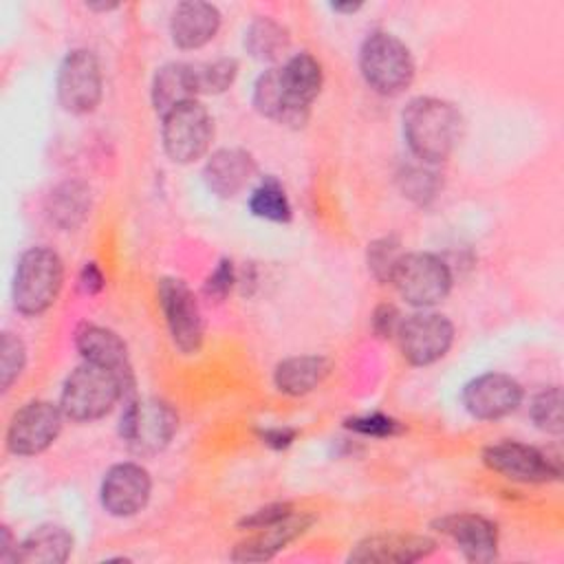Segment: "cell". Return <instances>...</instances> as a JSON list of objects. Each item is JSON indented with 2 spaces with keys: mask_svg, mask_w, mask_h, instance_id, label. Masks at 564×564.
I'll use <instances>...</instances> for the list:
<instances>
[{
  "mask_svg": "<svg viewBox=\"0 0 564 564\" xmlns=\"http://www.w3.org/2000/svg\"><path fill=\"white\" fill-rule=\"evenodd\" d=\"M463 128L460 110L441 97H414L401 112L405 145L416 161L427 165H438L452 156L463 139Z\"/></svg>",
  "mask_w": 564,
  "mask_h": 564,
  "instance_id": "cell-1",
  "label": "cell"
},
{
  "mask_svg": "<svg viewBox=\"0 0 564 564\" xmlns=\"http://www.w3.org/2000/svg\"><path fill=\"white\" fill-rule=\"evenodd\" d=\"M132 390L134 386H130L117 372L90 361H82L64 379L59 408L73 423H93L110 414L115 405Z\"/></svg>",
  "mask_w": 564,
  "mask_h": 564,
  "instance_id": "cell-2",
  "label": "cell"
},
{
  "mask_svg": "<svg viewBox=\"0 0 564 564\" xmlns=\"http://www.w3.org/2000/svg\"><path fill=\"white\" fill-rule=\"evenodd\" d=\"M64 286V260L46 245L24 249L15 262L11 282L13 308L24 317L46 313Z\"/></svg>",
  "mask_w": 564,
  "mask_h": 564,
  "instance_id": "cell-3",
  "label": "cell"
},
{
  "mask_svg": "<svg viewBox=\"0 0 564 564\" xmlns=\"http://www.w3.org/2000/svg\"><path fill=\"white\" fill-rule=\"evenodd\" d=\"M117 430L134 456L150 458L172 443L178 430V414L163 399L130 394L123 399Z\"/></svg>",
  "mask_w": 564,
  "mask_h": 564,
  "instance_id": "cell-4",
  "label": "cell"
},
{
  "mask_svg": "<svg viewBox=\"0 0 564 564\" xmlns=\"http://www.w3.org/2000/svg\"><path fill=\"white\" fill-rule=\"evenodd\" d=\"M359 73L383 97L401 95L414 82V57L403 40L390 31H370L359 46Z\"/></svg>",
  "mask_w": 564,
  "mask_h": 564,
  "instance_id": "cell-5",
  "label": "cell"
},
{
  "mask_svg": "<svg viewBox=\"0 0 564 564\" xmlns=\"http://www.w3.org/2000/svg\"><path fill=\"white\" fill-rule=\"evenodd\" d=\"M212 141L214 119L198 99L183 101L161 117V145L172 163H196L209 152Z\"/></svg>",
  "mask_w": 564,
  "mask_h": 564,
  "instance_id": "cell-6",
  "label": "cell"
},
{
  "mask_svg": "<svg viewBox=\"0 0 564 564\" xmlns=\"http://www.w3.org/2000/svg\"><path fill=\"white\" fill-rule=\"evenodd\" d=\"M390 284L410 306L432 308L449 295L454 278L447 262L436 253L410 251L397 262Z\"/></svg>",
  "mask_w": 564,
  "mask_h": 564,
  "instance_id": "cell-7",
  "label": "cell"
},
{
  "mask_svg": "<svg viewBox=\"0 0 564 564\" xmlns=\"http://www.w3.org/2000/svg\"><path fill=\"white\" fill-rule=\"evenodd\" d=\"M57 104L70 115H90L104 97V73L90 48H70L55 75Z\"/></svg>",
  "mask_w": 564,
  "mask_h": 564,
  "instance_id": "cell-8",
  "label": "cell"
},
{
  "mask_svg": "<svg viewBox=\"0 0 564 564\" xmlns=\"http://www.w3.org/2000/svg\"><path fill=\"white\" fill-rule=\"evenodd\" d=\"M454 324L447 315L432 311V308H419L416 313L403 317L397 341L401 357L416 368L432 366L441 361L452 344H454Z\"/></svg>",
  "mask_w": 564,
  "mask_h": 564,
  "instance_id": "cell-9",
  "label": "cell"
},
{
  "mask_svg": "<svg viewBox=\"0 0 564 564\" xmlns=\"http://www.w3.org/2000/svg\"><path fill=\"white\" fill-rule=\"evenodd\" d=\"M156 300L174 348L181 355H196L205 339V324L194 291L178 278H161Z\"/></svg>",
  "mask_w": 564,
  "mask_h": 564,
  "instance_id": "cell-10",
  "label": "cell"
},
{
  "mask_svg": "<svg viewBox=\"0 0 564 564\" xmlns=\"http://www.w3.org/2000/svg\"><path fill=\"white\" fill-rule=\"evenodd\" d=\"M64 419L59 403L46 399L26 401L13 412L7 425V449L15 456H37L46 452L62 434Z\"/></svg>",
  "mask_w": 564,
  "mask_h": 564,
  "instance_id": "cell-11",
  "label": "cell"
},
{
  "mask_svg": "<svg viewBox=\"0 0 564 564\" xmlns=\"http://www.w3.org/2000/svg\"><path fill=\"white\" fill-rule=\"evenodd\" d=\"M482 463L494 474L520 485H546L562 476L560 465L542 449L520 441H498L482 449Z\"/></svg>",
  "mask_w": 564,
  "mask_h": 564,
  "instance_id": "cell-12",
  "label": "cell"
},
{
  "mask_svg": "<svg viewBox=\"0 0 564 564\" xmlns=\"http://www.w3.org/2000/svg\"><path fill=\"white\" fill-rule=\"evenodd\" d=\"M524 401L522 383L507 375L487 370L471 377L460 390L465 412L476 421H498L513 414Z\"/></svg>",
  "mask_w": 564,
  "mask_h": 564,
  "instance_id": "cell-13",
  "label": "cell"
},
{
  "mask_svg": "<svg viewBox=\"0 0 564 564\" xmlns=\"http://www.w3.org/2000/svg\"><path fill=\"white\" fill-rule=\"evenodd\" d=\"M152 496V476L141 463L112 465L99 485L101 509L112 518H132L145 509Z\"/></svg>",
  "mask_w": 564,
  "mask_h": 564,
  "instance_id": "cell-14",
  "label": "cell"
},
{
  "mask_svg": "<svg viewBox=\"0 0 564 564\" xmlns=\"http://www.w3.org/2000/svg\"><path fill=\"white\" fill-rule=\"evenodd\" d=\"M432 529L445 538H449L465 560L474 564H485L498 557V527L494 520L471 513L456 511L445 513L432 520Z\"/></svg>",
  "mask_w": 564,
  "mask_h": 564,
  "instance_id": "cell-15",
  "label": "cell"
},
{
  "mask_svg": "<svg viewBox=\"0 0 564 564\" xmlns=\"http://www.w3.org/2000/svg\"><path fill=\"white\" fill-rule=\"evenodd\" d=\"M436 540L423 533H377L359 540L348 562L361 564H412L434 553Z\"/></svg>",
  "mask_w": 564,
  "mask_h": 564,
  "instance_id": "cell-16",
  "label": "cell"
},
{
  "mask_svg": "<svg viewBox=\"0 0 564 564\" xmlns=\"http://www.w3.org/2000/svg\"><path fill=\"white\" fill-rule=\"evenodd\" d=\"M223 24L216 4L203 0L178 2L170 13V37L183 51H196L209 44Z\"/></svg>",
  "mask_w": 564,
  "mask_h": 564,
  "instance_id": "cell-17",
  "label": "cell"
},
{
  "mask_svg": "<svg viewBox=\"0 0 564 564\" xmlns=\"http://www.w3.org/2000/svg\"><path fill=\"white\" fill-rule=\"evenodd\" d=\"M256 159L242 148L214 150L203 167L207 189L218 198L238 196L256 176Z\"/></svg>",
  "mask_w": 564,
  "mask_h": 564,
  "instance_id": "cell-18",
  "label": "cell"
},
{
  "mask_svg": "<svg viewBox=\"0 0 564 564\" xmlns=\"http://www.w3.org/2000/svg\"><path fill=\"white\" fill-rule=\"evenodd\" d=\"M75 348L82 355V361L97 364L123 377L130 386H134V375L130 366V355L126 341L110 328L84 322L75 330Z\"/></svg>",
  "mask_w": 564,
  "mask_h": 564,
  "instance_id": "cell-19",
  "label": "cell"
},
{
  "mask_svg": "<svg viewBox=\"0 0 564 564\" xmlns=\"http://www.w3.org/2000/svg\"><path fill=\"white\" fill-rule=\"evenodd\" d=\"M315 518L308 513H293L282 522H275L264 529H256V533L242 542H238L231 551L234 562H267L284 551L293 540L304 535L313 527Z\"/></svg>",
  "mask_w": 564,
  "mask_h": 564,
  "instance_id": "cell-20",
  "label": "cell"
},
{
  "mask_svg": "<svg viewBox=\"0 0 564 564\" xmlns=\"http://www.w3.org/2000/svg\"><path fill=\"white\" fill-rule=\"evenodd\" d=\"M280 82L291 108L308 121L311 104L317 99L324 86L319 59L306 51L286 57V62L280 64Z\"/></svg>",
  "mask_w": 564,
  "mask_h": 564,
  "instance_id": "cell-21",
  "label": "cell"
},
{
  "mask_svg": "<svg viewBox=\"0 0 564 564\" xmlns=\"http://www.w3.org/2000/svg\"><path fill=\"white\" fill-rule=\"evenodd\" d=\"M75 546L73 533L55 522L37 524L18 542L11 562L13 564H62L70 557Z\"/></svg>",
  "mask_w": 564,
  "mask_h": 564,
  "instance_id": "cell-22",
  "label": "cell"
},
{
  "mask_svg": "<svg viewBox=\"0 0 564 564\" xmlns=\"http://www.w3.org/2000/svg\"><path fill=\"white\" fill-rule=\"evenodd\" d=\"M93 207V192L90 185L79 178H66L57 183L46 196V216L51 225L62 231L79 229L86 218L90 216Z\"/></svg>",
  "mask_w": 564,
  "mask_h": 564,
  "instance_id": "cell-23",
  "label": "cell"
},
{
  "mask_svg": "<svg viewBox=\"0 0 564 564\" xmlns=\"http://www.w3.org/2000/svg\"><path fill=\"white\" fill-rule=\"evenodd\" d=\"M330 368L333 364L324 355H293L275 364L273 386L286 397H304L330 375Z\"/></svg>",
  "mask_w": 564,
  "mask_h": 564,
  "instance_id": "cell-24",
  "label": "cell"
},
{
  "mask_svg": "<svg viewBox=\"0 0 564 564\" xmlns=\"http://www.w3.org/2000/svg\"><path fill=\"white\" fill-rule=\"evenodd\" d=\"M251 104H253L258 115H262L271 121L284 123V126H291V128H302L306 123V119L300 117L291 108V104L284 95V88H282V82H280V64H273V66L264 68L256 77L253 90H251Z\"/></svg>",
  "mask_w": 564,
  "mask_h": 564,
  "instance_id": "cell-25",
  "label": "cell"
},
{
  "mask_svg": "<svg viewBox=\"0 0 564 564\" xmlns=\"http://www.w3.org/2000/svg\"><path fill=\"white\" fill-rule=\"evenodd\" d=\"M152 108L163 117L172 108L183 101L196 99L194 79H192V64L189 62H167L156 68L150 86Z\"/></svg>",
  "mask_w": 564,
  "mask_h": 564,
  "instance_id": "cell-26",
  "label": "cell"
},
{
  "mask_svg": "<svg viewBox=\"0 0 564 564\" xmlns=\"http://www.w3.org/2000/svg\"><path fill=\"white\" fill-rule=\"evenodd\" d=\"M291 44L289 29L271 15H256L242 35V46L249 57L273 66Z\"/></svg>",
  "mask_w": 564,
  "mask_h": 564,
  "instance_id": "cell-27",
  "label": "cell"
},
{
  "mask_svg": "<svg viewBox=\"0 0 564 564\" xmlns=\"http://www.w3.org/2000/svg\"><path fill=\"white\" fill-rule=\"evenodd\" d=\"M249 212L256 218L269 223H289L293 218V205L289 200L286 189L275 176H264L251 192H249Z\"/></svg>",
  "mask_w": 564,
  "mask_h": 564,
  "instance_id": "cell-28",
  "label": "cell"
},
{
  "mask_svg": "<svg viewBox=\"0 0 564 564\" xmlns=\"http://www.w3.org/2000/svg\"><path fill=\"white\" fill-rule=\"evenodd\" d=\"M192 64V62H189ZM238 77V62L234 57H216L192 64L194 90L198 95H223Z\"/></svg>",
  "mask_w": 564,
  "mask_h": 564,
  "instance_id": "cell-29",
  "label": "cell"
},
{
  "mask_svg": "<svg viewBox=\"0 0 564 564\" xmlns=\"http://www.w3.org/2000/svg\"><path fill=\"white\" fill-rule=\"evenodd\" d=\"M529 416L533 425L551 436H560L564 430L562 423V390L560 386L542 388L529 405Z\"/></svg>",
  "mask_w": 564,
  "mask_h": 564,
  "instance_id": "cell-30",
  "label": "cell"
},
{
  "mask_svg": "<svg viewBox=\"0 0 564 564\" xmlns=\"http://www.w3.org/2000/svg\"><path fill=\"white\" fill-rule=\"evenodd\" d=\"M403 247H401V240L397 236H381L372 242H368L366 247V264H368V271L370 275L381 282V284H390V278H392V271L397 267V262L401 260L403 256Z\"/></svg>",
  "mask_w": 564,
  "mask_h": 564,
  "instance_id": "cell-31",
  "label": "cell"
},
{
  "mask_svg": "<svg viewBox=\"0 0 564 564\" xmlns=\"http://www.w3.org/2000/svg\"><path fill=\"white\" fill-rule=\"evenodd\" d=\"M399 183H401L403 196H408L410 200L421 203V205L432 200L441 187L438 174L432 170V165L421 163V161L414 165H405L399 172Z\"/></svg>",
  "mask_w": 564,
  "mask_h": 564,
  "instance_id": "cell-32",
  "label": "cell"
},
{
  "mask_svg": "<svg viewBox=\"0 0 564 564\" xmlns=\"http://www.w3.org/2000/svg\"><path fill=\"white\" fill-rule=\"evenodd\" d=\"M26 368V344L20 335L2 330L0 337V390L7 392Z\"/></svg>",
  "mask_w": 564,
  "mask_h": 564,
  "instance_id": "cell-33",
  "label": "cell"
},
{
  "mask_svg": "<svg viewBox=\"0 0 564 564\" xmlns=\"http://www.w3.org/2000/svg\"><path fill=\"white\" fill-rule=\"evenodd\" d=\"M346 430L359 434V436H368V438H392L403 434L405 425L383 412H370V414H359V416H348L344 421Z\"/></svg>",
  "mask_w": 564,
  "mask_h": 564,
  "instance_id": "cell-34",
  "label": "cell"
},
{
  "mask_svg": "<svg viewBox=\"0 0 564 564\" xmlns=\"http://www.w3.org/2000/svg\"><path fill=\"white\" fill-rule=\"evenodd\" d=\"M236 284V267L229 258H220L214 271L207 275L203 284V293L209 302H225Z\"/></svg>",
  "mask_w": 564,
  "mask_h": 564,
  "instance_id": "cell-35",
  "label": "cell"
},
{
  "mask_svg": "<svg viewBox=\"0 0 564 564\" xmlns=\"http://www.w3.org/2000/svg\"><path fill=\"white\" fill-rule=\"evenodd\" d=\"M293 513H295V509H293L291 502H271V505H264V507H258V509L245 513L238 520V529H242V531L264 529V527H271L275 522H282L284 518H289Z\"/></svg>",
  "mask_w": 564,
  "mask_h": 564,
  "instance_id": "cell-36",
  "label": "cell"
},
{
  "mask_svg": "<svg viewBox=\"0 0 564 564\" xmlns=\"http://www.w3.org/2000/svg\"><path fill=\"white\" fill-rule=\"evenodd\" d=\"M401 322H403V315L399 313V308L390 302H383V304L375 306L372 317H370V328L379 339H392V337H397Z\"/></svg>",
  "mask_w": 564,
  "mask_h": 564,
  "instance_id": "cell-37",
  "label": "cell"
},
{
  "mask_svg": "<svg viewBox=\"0 0 564 564\" xmlns=\"http://www.w3.org/2000/svg\"><path fill=\"white\" fill-rule=\"evenodd\" d=\"M258 438L262 445L280 452V449H286L293 445V441L297 438V430L295 427H289V425H269V427H260L256 430Z\"/></svg>",
  "mask_w": 564,
  "mask_h": 564,
  "instance_id": "cell-38",
  "label": "cell"
},
{
  "mask_svg": "<svg viewBox=\"0 0 564 564\" xmlns=\"http://www.w3.org/2000/svg\"><path fill=\"white\" fill-rule=\"evenodd\" d=\"M77 282H79L82 293H86V295H97V293H101L104 286H106V275H104L101 267L90 260V262H84Z\"/></svg>",
  "mask_w": 564,
  "mask_h": 564,
  "instance_id": "cell-39",
  "label": "cell"
},
{
  "mask_svg": "<svg viewBox=\"0 0 564 564\" xmlns=\"http://www.w3.org/2000/svg\"><path fill=\"white\" fill-rule=\"evenodd\" d=\"M15 546H18V540L13 538L11 529H9L7 524H2V527H0V560L11 562Z\"/></svg>",
  "mask_w": 564,
  "mask_h": 564,
  "instance_id": "cell-40",
  "label": "cell"
},
{
  "mask_svg": "<svg viewBox=\"0 0 564 564\" xmlns=\"http://www.w3.org/2000/svg\"><path fill=\"white\" fill-rule=\"evenodd\" d=\"M330 9L341 15H352L364 9V2H330Z\"/></svg>",
  "mask_w": 564,
  "mask_h": 564,
  "instance_id": "cell-41",
  "label": "cell"
},
{
  "mask_svg": "<svg viewBox=\"0 0 564 564\" xmlns=\"http://www.w3.org/2000/svg\"><path fill=\"white\" fill-rule=\"evenodd\" d=\"M86 9L90 11H115L119 9L117 2H86Z\"/></svg>",
  "mask_w": 564,
  "mask_h": 564,
  "instance_id": "cell-42",
  "label": "cell"
}]
</instances>
